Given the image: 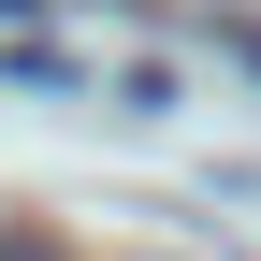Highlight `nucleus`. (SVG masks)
I'll use <instances>...</instances> for the list:
<instances>
[{
    "label": "nucleus",
    "mask_w": 261,
    "mask_h": 261,
    "mask_svg": "<svg viewBox=\"0 0 261 261\" xmlns=\"http://www.w3.org/2000/svg\"><path fill=\"white\" fill-rule=\"evenodd\" d=\"M0 261H58V247H44V232H0Z\"/></svg>",
    "instance_id": "nucleus-1"
},
{
    "label": "nucleus",
    "mask_w": 261,
    "mask_h": 261,
    "mask_svg": "<svg viewBox=\"0 0 261 261\" xmlns=\"http://www.w3.org/2000/svg\"><path fill=\"white\" fill-rule=\"evenodd\" d=\"M0 15H29V0H0Z\"/></svg>",
    "instance_id": "nucleus-2"
}]
</instances>
